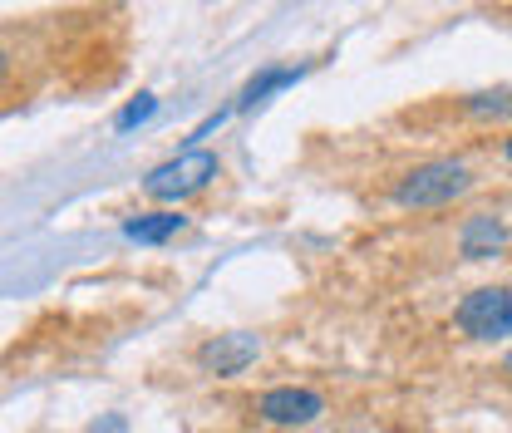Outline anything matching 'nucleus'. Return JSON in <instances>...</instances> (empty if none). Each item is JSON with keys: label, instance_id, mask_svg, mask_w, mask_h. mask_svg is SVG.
<instances>
[{"label": "nucleus", "instance_id": "nucleus-1", "mask_svg": "<svg viewBox=\"0 0 512 433\" xmlns=\"http://www.w3.org/2000/svg\"><path fill=\"white\" fill-rule=\"evenodd\" d=\"M473 192H478V168L468 158H424L394 178L389 202L399 212H444Z\"/></svg>", "mask_w": 512, "mask_h": 433}, {"label": "nucleus", "instance_id": "nucleus-2", "mask_svg": "<svg viewBox=\"0 0 512 433\" xmlns=\"http://www.w3.org/2000/svg\"><path fill=\"white\" fill-rule=\"evenodd\" d=\"M453 330L458 340L473 345H498L512 335V286L493 281V286H473L458 306H453Z\"/></svg>", "mask_w": 512, "mask_h": 433}, {"label": "nucleus", "instance_id": "nucleus-3", "mask_svg": "<svg viewBox=\"0 0 512 433\" xmlns=\"http://www.w3.org/2000/svg\"><path fill=\"white\" fill-rule=\"evenodd\" d=\"M217 173H222V158H217V153H207V148H188V153H178V158H168V163L148 168L143 192H148L153 202L178 207V202H188V197H197V192H207V187L217 183Z\"/></svg>", "mask_w": 512, "mask_h": 433}, {"label": "nucleus", "instance_id": "nucleus-4", "mask_svg": "<svg viewBox=\"0 0 512 433\" xmlns=\"http://www.w3.org/2000/svg\"><path fill=\"white\" fill-rule=\"evenodd\" d=\"M252 414L256 424H266V429H316L320 419L330 414V394H320L316 384H271V389H261L252 399Z\"/></svg>", "mask_w": 512, "mask_h": 433}, {"label": "nucleus", "instance_id": "nucleus-5", "mask_svg": "<svg viewBox=\"0 0 512 433\" xmlns=\"http://www.w3.org/2000/svg\"><path fill=\"white\" fill-rule=\"evenodd\" d=\"M202 370L217 374V379H237V374H247L261 360V335L252 330H227V335H212L207 345H202Z\"/></svg>", "mask_w": 512, "mask_h": 433}, {"label": "nucleus", "instance_id": "nucleus-6", "mask_svg": "<svg viewBox=\"0 0 512 433\" xmlns=\"http://www.w3.org/2000/svg\"><path fill=\"white\" fill-rule=\"evenodd\" d=\"M512 232L498 212H478L458 227V256L463 261H493V256H508Z\"/></svg>", "mask_w": 512, "mask_h": 433}, {"label": "nucleus", "instance_id": "nucleus-7", "mask_svg": "<svg viewBox=\"0 0 512 433\" xmlns=\"http://www.w3.org/2000/svg\"><path fill=\"white\" fill-rule=\"evenodd\" d=\"M453 114L468 119V124H512V89H473V94H458L453 99Z\"/></svg>", "mask_w": 512, "mask_h": 433}, {"label": "nucleus", "instance_id": "nucleus-8", "mask_svg": "<svg viewBox=\"0 0 512 433\" xmlns=\"http://www.w3.org/2000/svg\"><path fill=\"white\" fill-rule=\"evenodd\" d=\"M178 232H188V217H183L178 207H158V212H143V217L124 222V237H128V242H138V247L173 242Z\"/></svg>", "mask_w": 512, "mask_h": 433}, {"label": "nucleus", "instance_id": "nucleus-9", "mask_svg": "<svg viewBox=\"0 0 512 433\" xmlns=\"http://www.w3.org/2000/svg\"><path fill=\"white\" fill-rule=\"evenodd\" d=\"M301 79V69H266L261 79H252L247 89H242V99H237V109H252V104H261L271 89H281V84H296Z\"/></svg>", "mask_w": 512, "mask_h": 433}, {"label": "nucleus", "instance_id": "nucleus-10", "mask_svg": "<svg viewBox=\"0 0 512 433\" xmlns=\"http://www.w3.org/2000/svg\"><path fill=\"white\" fill-rule=\"evenodd\" d=\"M148 114H153V99L143 94V104H133V109H124V119H119V128H133L138 119H148Z\"/></svg>", "mask_w": 512, "mask_h": 433}, {"label": "nucleus", "instance_id": "nucleus-11", "mask_svg": "<svg viewBox=\"0 0 512 433\" xmlns=\"http://www.w3.org/2000/svg\"><path fill=\"white\" fill-rule=\"evenodd\" d=\"M498 158H503V163H508V168H512V128H508V133H503V138H498Z\"/></svg>", "mask_w": 512, "mask_h": 433}, {"label": "nucleus", "instance_id": "nucleus-12", "mask_svg": "<svg viewBox=\"0 0 512 433\" xmlns=\"http://www.w3.org/2000/svg\"><path fill=\"white\" fill-rule=\"evenodd\" d=\"M10 64H15V60H10V50H5V35H0V79L10 74Z\"/></svg>", "mask_w": 512, "mask_h": 433}, {"label": "nucleus", "instance_id": "nucleus-13", "mask_svg": "<svg viewBox=\"0 0 512 433\" xmlns=\"http://www.w3.org/2000/svg\"><path fill=\"white\" fill-rule=\"evenodd\" d=\"M498 374H503V379H512V350L503 355V360H498Z\"/></svg>", "mask_w": 512, "mask_h": 433}, {"label": "nucleus", "instance_id": "nucleus-14", "mask_svg": "<svg viewBox=\"0 0 512 433\" xmlns=\"http://www.w3.org/2000/svg\"><path fill=\"white\" fill-rule=\"evenodd\" d=\"M508 15H512V5H508Z\"/></svg>", "mask_w": 512, "mask_h": 433}]
</instances>
